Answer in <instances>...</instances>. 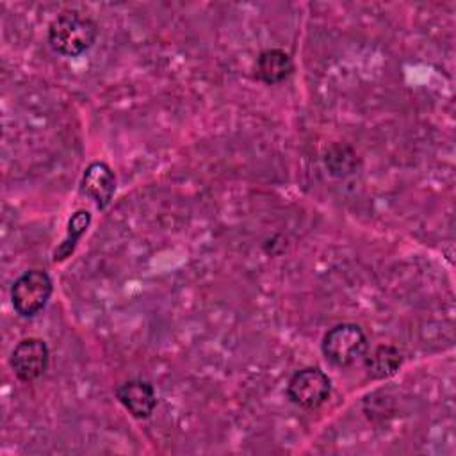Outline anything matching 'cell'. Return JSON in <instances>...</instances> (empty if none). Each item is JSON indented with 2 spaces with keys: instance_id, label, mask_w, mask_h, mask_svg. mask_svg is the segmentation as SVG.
Wrapping results in <instances>:
<instances>
[{
  "instance_id": "cell-1",
  "label": "cell",
  "mask_w": 456,
  "mask_h": 456,
  "mask_svg": "<svg viewBox=\"0 0 456 456\" xmlns=\"http://www.w3.org/2000/svg\"><path fill=\"white\" fill-rule=\"evenodd\" d=\"M96 23L77 11L61 12L48 27L50 46L66 57H77L89 50L96 41Z\"/></svg>"
},
{
  "instance_id": "cell-2",
  "label": "cell",
  "mask_w": 456,
  "mask_h": 456,
  "mask_svg": "<svg viewBox=\"0 0 456 456\" xmlns=\"http://www.w3.org/2000/svg\"><path fill=\"white\" fill-rule=\"evenodd\" d=\"M53 285L43 269H30L18 276L11 287V301L21 317L37 315L48 303Z\"/></svg>"
},
{
  "instance_id": "cell-3",
  "label": "cell",
  "mask_w": 456,
  "mask_h": 456,
  "mask_svg": "<svg viewBox=\"0 0 456 456\" xmlns=\"http://www.w3.org/2000/svg\"><path fill=\"white\" fill-rule=\"evenodd\" d=\"M322 354L337 367H346L356 362L367 349V337L360 326L342 322L330 328L321 344Z\"/></svg>"
},
{
  "instance_id": "cell-4",
  "label": "cell",
  "mask_w": 456,
  "mask_h": 456,
  "mask_svg": "<svg viewBox=\"0 0 456 456\" xmlns=\"http://www.w3.org/2000/svg\"><path fill=\"white\" fill-rule=\"evenodd\" d=\"M331 394V379L317 367H305L292 374L287 383L289 399L306 410L319 408Z\"/></svg>"
},
{
  "instance_id": "cell-5",
  "label": "cell",
  "mask_w": 456,
  "mask_h": 456,
  "mask_svg": "<svg viewBox=\"0 0 456 456\" xmlns=\"http://www.w3.org/2000/svg\"><path fill=\"white\" fill-rule=\"evenodd\" d=\"M50 362V351L45 340L28 337L20 340L11 353V369L18 379L30 383L45 374Z\"/></svg>"
},
{
  "instance_id": "cell-6",
  "label": "cell",
  "mask_w": 456,
  "mask_h": 456,
  "mask_svg": "<svg viewBox=\"0 0 456 456\" xmlns=\"http://www.w3.org/2000/svg\"><path fill=\"white\" fill-rule=\"evenodd\" d=\"M118 401L128 410L135 419H148L155 406L157 395L151 383L144 379H126L116 388Z\"/></svg>"
},
{
  "instance_id": "cell-7",
  "label": "cell",
  "mask_w": 456,
  "mask_h": 456,
  "mask_svg": "<svg viewBox=\"0 0 456 456\" xmlns=\"http://www.w3.org/2000/svg\"><path fill=\"white\" fill-rule=\"evenodd\" d=\"M82 192L89 196L96 208H105L116 191V176L105 162H93L86 167L80 182Z\"/></svg>"
},
{
  "instance_id": "cell-8",
  "label": "cell",
  "mask_w": 456,
  "mask_h": 456,
  "mask_svg": "<svg viewBox=\"0 0 456 456\" xmlns=\"http://www.w3.org/2000/svg\"><path fill=\"white\" fill-rule=\"evenodd\" d=\"M292 69V57L280 48L264 50L256 59V77L265 84H278L285 80Z\"/></svg>"
},
{
  "instance_id": "cell-9",
  "label": "cell",
  "mask_w": 456,
  "mask_h": 456,
  "mask_svg": "<svg viewBox=\"0 0 456 456\" xmlns=\"http://www.w3.org/2000/svg\"><path fill=\"white\" fill-rule=\"evenodd\" d=\"M403 363V354L394 346H378L370 356L365 360V369L369 378L372 379H385L394 376Z\"/></svg>"
},
{
  "instance_id": "cell-10",
  "label": "cell",
  "mask_w": 456,
  "mask_h": 456,
  "mask_svg": "<svg viewBox=\"0 0 456 456\" xmlns=\"http://www.w3.org/2000/svg\"><path fill=\"white\" fill-rule=\"evenodd\" d=\"M89 223H91V214L87 210H77L71 214V217L68 219L66 235H64L62 242L52 253L53 262H62L73 255V251H75L80 237L86 233Z\"/></svg>"
}]
</instances>
